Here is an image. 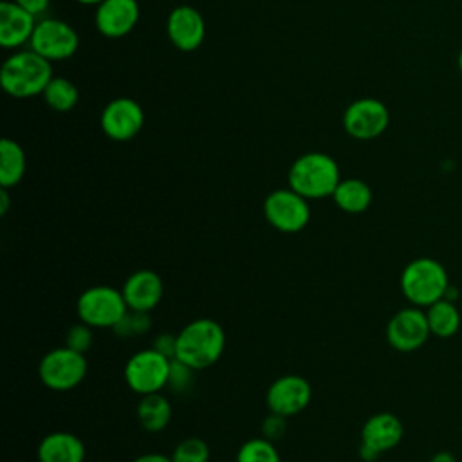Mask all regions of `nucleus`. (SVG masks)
<instances>
[{"label": "nucleus", "instance_id": "1", "mask_svg": "<svg viewBox=\"0 0 462 462\" xmlns=\"http://www.w3.org/2000/svg\"><path fill=\"white\" fill-rule=\"evenodd\" d=\"M226 348V332L222 325L209 318H199L186 323L177 332L175 359L193 370H204L215 365Z\"/></svg>", "mask_w": 462, "mask_h": 462}, {"label": "nucleus", "instance_id": "2", "mask_svg": "<svg viewBox=\"0 0 462 462\" xmlns=\"http://www.w3.org/2000/svg\"><path fill=\"white\" fill-rule=\"evenodd\" d=\"M51 79V61L32 49L11 54L0 69V85L4 92L18 99L43 94Z\"/></svg>", "mask_w": 462, "mask_h": 462}, {"label": "nucleus", "instance_id": "3", "mask_svg": "<svg viewBox=\"0 0 462 462\" xmlns=\"http://www.w3.org/2000/svg\"><path fill=\"white\" fill-rule=\"evenodd\" d=\"M449 274L446 267L430 256H419L408 262L401 273L399 287L402 296L415 307L426 309L446 298L449 289Z\"/></svg>", "mask_w": 462, "mask_h": 462}, {"label": "nucleus", "instance_id": "4", "mask_svg": "<svg viewBox=\"0 0 462 462\" xmlns=\"http://www.w3.org/2000/svg\"><path fill=\"white\" fill-rule=\"evenodd\" d=\"M287 179L289 188L309 200L332 197L341 180L337 162L323 152H309L300 155L291 164Z\"/></svg>", "mask_w": 462, "mask_h": 462}, {"label": "nucleus", "instance_id": "5", "mask_svg": "<svg viewBox=\"0 0 462 462\" xmlns=\"http://www.w3.org/2000/svg\"><path fill=\"white\" fill-rule=\"evenodd\" d=\"M76 310L79 321L92 328H114L128 310V305L119 289L110 285H94L78 296Z\"/></svg>", "mask_w": 462, "mask_h": 462}, {"label": "nucleus", "instance_id": "6", "mask_svg": "<svg viewBox=\"0 0 462 462\" xmlns=\"http://www.w3.org/2000/svg\"><path fill=\"white\" fill-rule=\"evenodd\" d=\"M88 370L85 354L69 348L67 345L49 350L40 365L38 377L49 390L69 392L81 384Z\"/></svg>", "mask_w": 462, "mask_h": 462}, {"label": "nucleus", "instance_id": "7", "mask_svg": "<svg viewBox=\"0 0 462 462\" xmlns=\"http://www.w3.org/2000/svg\"><path fill=\"white\" fill-rule=\"evenodd\" d=\"M171 359L155 348H143L135 352L125 365L123 375L128 388L139 395L157 393L166 388Z\"/></svg>", "mask_w": 462, "mask_h": 462}, {"label": "nucleus", "instance_id": "8", "mask_svg": "<svg viewBox=\"0 0 462 462\" xmlns=\"http://www.w3.org/2000/svg\"><path fill=\"white\" fill-rule=\"evenodd\" d=\"M263 215L269 226L280 233H298L310 220L309 199L292 188L271 191L263 200Z\"/></svg>", "mask_w": 462, "mask_h": 462}, {"label": "nucleus", "instance_id": "9", "mask_svg": "<svg viewBox=\"0 0 462 462\" xmlns=\"http://www.w3.org/2000/svg\"><path fill=\"white\" fill-rule=\"evenodd\" d=\"M29 43L34 52L52 63L72 58L79 47V36L67 22L58 18H43L36 22Z\"/></svg>", "mask_w": 462, "mask_h": 462}, {"label": "nucleus", "instance_id": "10", "mask_svg": "<svg viewBox=\"0 0 462 462\" xmlns=\"http://www.w3.org/2000/svg\"><path fill=\"white\" fill-rule=\"evenodd\" d=\"M386 341L397 352L419 350L431 336L426 310L415 305L399 309L386 323Z\"/></svg>", "mask_w": 462, "mask_h": 462}, {"label": "nucleus", "instance_id": "11", "mask_svg": "<svg viewBox=\"0 0 462 462\" xmlns=\"http://www.w3.org/2000/svg\"><path fill=\"white\" fill-rule=\"evenodd\" d=\"M390 125L388 106L375 97L352 101L343 114L345 132L359 141H370L384 134Z\"/></svg>", "mask_w": 462, "mask_h": 462}, {"label": "nucleus", "instance_id": "12", "mask_svg": "<svg viewBox=\"0 0 462 462\" xmlns=\"http://www.w3.org/2000/svg\"><path fill=\"white\" fill-rule=\"evenodd\" d=\"M99 123L103 134L112 141H130L144 125V110L132 97H116L103 108Z\"/></svg>", "mask_w": 462, "mask_h": 462}, {"label": "nucleus", "instance_id": "13", "mask_svg": "<svg viewBox=\"0 0 462 462\" xmlns=\"http://www.w3.org/2000/svg\"><path fill=\"white\" fill-rule=\"evenodd\" d=\"M312 397L310 383L296 374H287L274 379L265 393V402L269 411L280 413L283 417H294L303 411Z\"/></svg>", "mask_w": 462, "mask_h": 462}, {"label": "nucleus", "instance_id": "14", "mask_svg": "<svg viewBox=\"0 0 462 462\" xmlns=\"http://www.w3.org/2000/svg\"><path fill=\"white\" fill-rule=\"evenodd\" d=\"M166 34L173 47L184 52L199 49L206 36V22L191 5H179L170 11L166 20Z\"/></svg>", "mask_w": 462, "mask_h": 462}, {"label": "nucleus", "instance_id": "15", "mask_svg": "<svg viewBox=\"0 0 462 462\" xmlns=\"http://www.w3.org/2000/svg\"><path fill=\"white\" fill-rule=\"evenodd\" d=\"M139 20L137 0H103L96 5V29L106 38L126 36Z\"/></svg>", "mask_w": 462, "mask_h": 462}, {"label": "nucleus", "instance_id": "16", "mask_svg": "<svg viewBox=\"0 0 462 462\" xmlns=\"http://www.w3.org/2000/svg\"><path fill=\"white\" fill-rule=\"evenodd\" d=\"M121 292L125 296L128 309L150 312L162 300V294H164L162 278L152 269L135 271L125 280Z\"/></svg>", "mask_w": 462, "mask_h": 462}, {"label": "nucleus", "instance_id": "17", "mask_svg": "<svg viewBox=\"0 0 462 462\" xmlns=\"http://www.w3.org/2000/svg\"><path fill=\"white\" fill-rule=\"evenodd\" d=\"M36 27V16L13 0L0 2V45L18 49L31 42Z\"/></svg>", "mask_w": 462, "mask_h": 462}, {"label": "nucleus", "instance_id": "18", "mask_svg": "<svg viewBox=\"0 0 462 462\" xmlns=\"http://www.w3.org/2000/svg\"><path fill=\"white\" fill-rule=\"evenodd\" d=\"M404 435L401 419L390 411H377L370 415L361 428V444L377 455L393 449Z\"/></svg>", "mask_w": 462, "mask_h": 462}, {"label": "nucleus", "instance_id": "19", "mask_svg": "<svg viewBox=\"0 0 462 462\" xmlns=\"http://www.w3.org/2000/svg\"><path fill=\"white\" fill-rule=\"evenodd\" d=\"M87 455L83 440L70 431L45 435L36 449L38 462H83Z\"/></svg>", "mask_w": 462, "mask_h": 462}, {"label": "nucleus", "instance_id": "20", "mask_svg": "<svg viewBox=\"0 0 462 462\" xmlns=\"http://www.w3.org/2000/svg\"><path fill=\"white\" fill-rule=\"evenodd\" d=\"M139 426L144 431L157 433L162 431L171 420V402L161 392L141 395L135 410Z\"/></svg>", "mask_w": 462, "mask_h": 462}, {"label": "nucleus", "instance_id": "21", "mask_svg": "<svg viewBox=\"0 0 462 462\" xmlns=\"http://www.w3.org/2000/svg\"><path fill=\"white\" fill-rule=\"evenodd\" d=\"M372 189L361 179H341L332 193L336 206L350 215H359L366 211L372 204Z\"/></svg>", "mask_w": 462, "mask_h": 462}, {"label": "nucleus", "instance_id": "22", "mask_svg": "<svg viewBox=\"0 0 462 462\" xmlns=\"http://www.w3.org/2000/svg\"><path fill=\"white\" fill-rule=\"evenodd\" d=\"M424 310H426L431 336L448 339L458 332V328L462 325V316H460V310L455 301L442 298V300L431 303L430 307H426Z\"/></svg>", "mask_w": 462, "mask_h": 462}, {"label": "nucleus", "instance_id": "23", "mask_svg": "<svg viewBox=\"0 0 462 462\" xmlns=\"http://www.w3.org/2000/svg\"><path fill=\"white\" fill-rule=\"evenodd\" d=\"M25 152L23 148L9 137L0 141V186L13 188L16 186L25 173Z\"/></svg>", "mask_w": 462, "mask_h": 462}, {"label": "nucleus", "instance_id": "24", "mask_svg": "<svg viewBox=\"0 0 462 462\" xmlns=\"http://www.w3.org/2000/svg\"><path fill=\"white\" fill-rule=\"evenodd\" d=\"M45 103L56 112H69L78 105L79 92L78 87L67 78H54L43 90Z\"/></svg>", "mask_w": 462, "mask_h": 462}, {"label": "nucleus", "instance_id": "25", "mask_svg": "<svg viewBox=\"0 0 462 462\" xmlns=\"http://www.w3.org/2000/svg\"><path fill=\"white\" fill-rule=\"evenodd\" d=\"M236 462H280V455L274 442L263 437H256L245 440L240 446L236 453Z\"/></svg>", "mask_w": 462, "mask_h": 462}, {"label": "nucleus", "instance_id": "26", "mask_svg": "<svg viewBox=\"0 0 462 462\" xmlns=\"http://www.w3.org/2000/svg\"><path fill=\"white\" fill-rule=\"evenodd\" d=\"M152 327V318L150 312H141V310H132L128 309L125 312V316L114 325V334L128 339V337H135V336H143L150 330Z\"/></svg>", "mask_w": 462, "mask_h": 462}, {"label": "nucleus", "instance_id": "27", "mask_svg": "<svg viewBox=\"0 0 462 462\" xmlns=\"http://www.w3.org/2000/svg\"><path fill=\"white\" fill-rule=\"evenodd\" d=\"M173 462H208L209 460V446L199 437L182 439L170 455Z\"/></svg>", "mask_w": 462, "mask_h": 462}, {"label": "nucleus", "instance_id": "28", "mask_svg": "<svg viewBox=\"0 0 462 462\" xmlns=\"http://www.w3.org/2000/svg\"><path fill=\"white\" fill-rule=\"evenodd\" d=\"M195 372L191 366L179 359H171L170 363V374H168V383L166 388L175 393V395H186L195 383Z\"/></svg>", "mask_w": 462, "mask_h": 462}, {"label": "nucleus", "instance_id": "29", "mask_svg": "<svg viewBox=\"0 0 462 462\" xmlns=\"http://www.w3.org/2000/svg\"><path fill=\"white\" fill-rule=\"evenodd\" d=\"M65 345L76 352L85 354L92 346V327L83 321L70 325L65 334Z\"/></svg>", "mask_w": 462, "mask_h": 462}, {"label": "nucleus", "instance_id": "30", "mask_svg": "<svg viewBox=\"0 0 462 462\" xmlns=\"http://www.w3.org/2000/svg\"><path fill=\"white\" fill-rule=\"evenodd\" d=\"M285 431H287V417L269 411V415L262 422V437L271 442H276L285 435Z\"/></svg>", "mask_w": 462, "mask_h": 462}, {"label": "nucleus", "instance_id": "31", "mask_svg": "<svg viewBox=\"0 0 462 462\" xmlns=\"http://www.w3.org/2000/svg\"><path fill=\"white\" fill-rule=\"evenodd\" d=\"M152 348H155L157 352H161L162 356L170 357V359H175V352H177V334H170V332H162V334H157L153 343H152Z\"/></svg>", "mask_w": 462, "mask_h": 462}, {"label": "nucleus", "instance_id": "32", "mask_svg": "<svg viewBox=\"0 0 462 462\" xmlns=\"http://www.w3.org/2000/svg\"><path fill=\"white\" fill-rule=\"evenodd\" d=\"M13 2H16L18 5H22L23 9H27L29 13H32L34 16L40 14V13H45L47 7H49V4H51V0H13Z\"/></svg>", "mask_w": 462, "mask_h": 462}, {"label": "nucleus", "instance_id": "33", "mask_svg": "<svg viewBox=\"0 0 462 462\" xmlns=\"http://www.w3.org/2000/svg\"><path fill=\"white\" fill-rule=\"evenodd\" d=\"M132 462H173V460L170 455H164V453H144L134 458Z\"/></svg>", "mask_w": 462, "mask_h": 462}, {"label": "nucleus", "instance_id": "34", "mask_svg": "<svg viewBox=\"0 0 462 462\" xmlns=\"http://www.w3.org/2000/svg\"><path fill=\"white\" fill-rule=\"evenodd\" d=\"M428 462H457L455 455L451 451H446V449H440L437 453L431 455V458Z\"/></svg>", "mask_w": 462, "mask_h": 462}, {"label": "nucleus", "instance_id": "35", "mask_svg": "<svg viewBox=\"0 0 462 462\" xmlns=\"http://www.w3.org/2000/svg\"><path fill=\"white\" fill-rule=\"evenodd\" d=\"M9 209V193L7 188L0 189V215H5Z\"/></svg>", "mask_w": 462, "mask_h": 462}, {"label": "nucleus", "instance_id": "36", "mask_svg": "<svg viewBox=\"0 0 462 462\" xmlns=\"http://www.w3.org/2000/svg\"><path fill=\"white\" fill-rule=\"evenodd\" d=\"M76 2H79L83 5H99L103 0H76Z\"/></svg>", "mask_w": 462, "mask_h": 462}, {"label": "nucleus", "instance_id": "37", "mask_svg": "<svg viewBox=\"0 0 462 462\" xmlns=\"http://www.w3.org/2000/svg\"><path fill=\"white\" fill-rule=\"evenodd\" d=\"M457 67H458V72L462 76V47L458 49V56H457Z\"/></svg>", "mask_w": 462, "mask_h": 462}]
</instances>
